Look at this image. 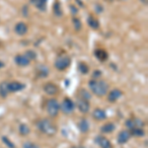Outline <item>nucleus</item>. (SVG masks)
Wrapping results in <instances>:
<instances>
[{"instance_id": "nucleus-1", "label": "nucleus", "mask_w": 148, "mask_h": 148, "mask_svg": "<svg viewBox=\"0 0 148 148\" xmlns=\"http://www.w3.org/2000/svg\"><path fill=\"white\" fill-rule=\"evenodd\" d=\"M88 85H89V88L93 94H95L98 97H104L109 92L110 86L104 80H98V79L90 80Z\"/></svg>"}, {"instance_id": "nucleus-2", "label": "nucleus", "mask_w": 148, "mask_h": 148, "mask_svg": "<svg viewBox=\"0 0 148 148\" xmlns=\"http://www.w3.org/2000/svg\"><path fill=\"white\" fill-rule=\"evenodd\" d=\"M37 127L40 132L47 136H53L57 132V126L49 119H42L37 121Z\"/></svg>"}, {"instance_id": "nucleus-3", "label": "nucleus", "mask_w": 148, "mask_h": 148, "mask_svg": "<svg viewBox=\"0 0 148 148\" xmlns=\"http://www.w3.org/2000/svg\"><path fill=\"white\" fill-rule=\"evenodd\" d=\"M70 63H71L70 56H67L66 53H60L56 57V61H54V66H56L57 70L63 71L69 67Z\"/></svg>"}, {"instance_id": "nucleus-4", "label": "nucleus", "mask_w": 148, "mask_h": 148, "mask_svg": "<svg viewBox=\"0 0 148 148\" xmlns=\"http://www.w3.org/2000/svg\"><path fill=\"white\" fill-rule=\"evenodd\" d=\"M60 110V105L56 99H49L47 103V112L51 118H56Z\"/></svg>"}, {"instance_id": "nucleus-5", "label": "nucleus", "mask_w": 148, "mask_h": 148, "mask_svg": "<svg viewBox=\"0 0 148 148\" xmlns=\"http://www.w3.org/2000/svg\"><path fill=\"white\" fill-rule=\"evenodd\" d=\"M60 109L65 114H70L74 111V109H75V104H74L72 100H70L69 98H66L61 103Z\"/></svg>"}, {"instance_id": "nucleus-6", "label": "nucleus", "mask_w": 148, "mask_h": 148, "mask_svg": "<svg viewBox=\"0 0 148 148\" xmlns=\"http://www.w3.org/2000/svg\"><path fill=\"white\" fill-rule=\"evenodd\" d=\"M26 88V85L23 83L19 82V81H12V82H8V90L11 93L20 92Z\"/></svg>"}, {"instance_id": "nucleus-7", "label": "nucleus", "mask_w": 148, "mask_h": 148, "mask_svg": "<svg viewBox=\"0 0 148 148\" xmlns=\"http://www.w3.org/2000/svg\"><path fill=\"white\" fill-rule=\"evenodd\" d=\"M77 106L78 110L83 114H87L90 110V104H89V101L87 100H84V99H81V98H78L77 102H76V105Z\"/></svg>"}, {"instance_id": "nucleus-8", "label": "nucleus", "mask_w": 148, "mask_h": 148, "mask_svg": "<svg viewBox=\"0 0 148 148\" xmlns=\"http://www.w3.org/2000/svg\"><path fill=\"white\" fill-rule=\"evenodd\" d=\"M95 142L99 145L100 148H113L111 141L107 137L103 136V135H98V136H96Z\"/></svg>"}, {"instance_id": "nucleus-9", "label": "nucleus", "mask_w": 148, "mask_h": 148, "mask_svg": "<svg viewBox=\"0 0 148 148\" xmlns=\"http://www.w3.org/2000/svg\"><path fill=\"white\" fill-rule=\"evenodd\" d=\"M15 60V63L17 64L18 66H21V67H26V66H29L31 63L30 59L27 58V56L25 54H17L14 58Z\"/></svg>"}, {"instance_id": "nucleus-10", "label": "nucleus", "mask_w": 148, "mask_h": 148, "mask_svg": "<svg viewBox=\"0 0 148 148\" xmlns=\"http://www.w3.org/2000/svg\"><path fill=\"white\" fill-rule=\"evenodd\" d=\"M58 87H57V85H56L54 83H47L46 85L44 86V91L46 94H47L49 96H54V95H56L57 93H58Z\"/></svg>"}, {"instance_id": "nucleus-11", "label": "nucleus", "mask_w": 148, "mask_h": 148, "mask_svg": "<svg viewBox=\"0 0 148 148\" xmlns=\"http://www.w3.org/2000/svg\"><path fill=\"white\" fill-rule=\"evenodd\" d=\"M143 125H144V123L139 119H130V120L125 121V126L128 130L134 127H142Z\"/></svg>"}, {"instance_id": "nucleus-12", "label": "nucleus", "mask_w": 148, "mask_h": 148, "mask_svg": "<svg viewBox=\"0 0 148 148\" xmlns=\"http://www.w3.org/2000/svg\"><path fill=\"white\" fill-rule=\"evenodd\" d=\"M14 31L18 36H25L28 33V26L24 22H19L15 25Z\"/></svg>"}, {"instance_id": "nucleus-13", "label": "nucleus", "mask_w": 148, "mask_h": 148, "mask_svg": "<svg viewBox=\"0 0 148 148\" xmlns=\"http://www.w3.org/2000/svg\"><path fill=\"white\" fill-rule=\"evenodd\" d=\"M121 95H123V92H121L120 89H116H116H113L108 94V100H109V102H111V103L116 102L121 97Z\"/></svg>"}, {"instance_id": "nucleus-14", "label": "nucleus", "mask_w": 148, "mask_h": 148, "mask_svg": "<svg viewBox=\"0 0 148 148\" xmlns=\"http://www.w3.org/2000/svg\"><path fill=\"white\" fill-rule=\"evenodd\" d=\"M95 56L97 57L98 60L102 61V62H104V61H107L109 58V54L107 51H105V49H97L96 51L94 52Z\"/></svg>"}, {"instance_id": "nucleus-15", "label": "nucleus", "mask_w": 148, "mask_h": 148, "mask_svg": "<svg viewBox=\"0 0 148 148\" xmlns=\"http://www.w3.org/2000/svg\"><path fill=\"white\" fill-rule=\"evenodd\" d=\"M130 136L131 135H130V133L128 130L121 131L118 135V142L120 143V144H125V143H126L128 140H130Z\"/></svg>"}, {"instance_id": "nucleus-16", "label": "nucleus", "mask_w": 148, "mask_h": 148, "mask_svg": "<svg viewBox=\"0 0 148 148\" xmlns=\"http://www.w3.org/2000/svg\"><path fill=\"white\" fill-rule=\"evenodd\" d=\"M31 4L34 5L36 8L39 9L40 11H46L47 10V0H30Z\"/></svg>"}, {"instance_id": "nucleus-17", "label": "nucleus", "mask_w": 148, "mask_h": 148, "mask_svg": "<svg viewBox=\"0 0 148 148\" xmlns=\"http://www.w3.org/2000/svg\"><path fill=\"white\" fill-rule=\"evenodd\" d=\"M92 116H93V118L97 121H103V120H106L107 119L106 112L102 109H95L92 114Z\"/></svg>"}, {"instance_id": "nucleus-18", "label": "nucleus", "mask_w": 148, "mask_h": 148, "mask_svg": "<svg viewBox=\"0 0 148 148\" xmlns=\"http://www.w3.org/2000/svg\"><path fill=\"white\" fill-rule=\"evenodd\" d=\"M36 72H37L38 76L40 78H46L49 76V68L47 67L46 65H39L36 69Z\"/></svg>"}, {"instance_id": "nucleus-19", "label": "nucleus", "mask_w": 148, "mask_h": 148, "mask_svg": "<svg viewBox=\"0 0 148 148\" xmlns=\"http://www.w3.org/2000/svg\"><path fill=\"white\" fill-rule=\"evenodd\" d=\"M78 128L82 133H87L90 130V125L89 121H88L86 119H82L80 120L79 123H78Z\"/></svg>"}, {"instance_id": "nucleus-20", "label": "nucleus", "mask_w": 148, "mask_h": 148, "mask_svg": "<svg viewBox=\"0 0 148 148\" xmlns=\"http://www.w3.org/2000/svg\"><path fill=\"white\" fill-rule=\"evenodd\" d=\"M9 90H8V82L4 81V82L0 83V97L2 98H6L9 94Z\"/></svg>"}, {"instance_id": "nucleus-21", "label": "nucleus", "mask_w": 148, "mask_h": 148, "mask_svg": "<svg viewBox=\"0 0 148 148\" xmlns=\"http://www.w3.org/2000/svg\"><path fill=\"white\" fill-rule=\"evenodd\" d=\"M130 133L131 136L134 137H142L145 135V131L142 130V127H134L130 130Z\"/></svg>"}, {"instance_id": "nucleus-22", "label": "nucleus", "mask_w": 148, "mask_h": 148, "mask_svg": "<svg viewBox=\"0 0 148 148\" xmlns=\"http://www.w3.org/2000/svg\"><path fill=\"white\" fill-rule=\"evenodd\" d=\"M87 23L89 25L90 28H92L93 30H98L100 28V23L96 18H94L93 16H89L87 19Z\"/></svg>"}, {"instance_id": "nucleus-23", "label": "nucleus", "mask_w": 148, "mask_h": 148, "mask_svg": "<svg viewBox=\"0 0 148 148\" xmlns=\"http://www.w3.org/2000/svg\"><path fill=\"white\" fill-rule=\"evenodd\" d=\"M114 128H116V125L113 123H107L104 125H102L101 131L103 133H111L114 130Z\"/></svg>"}, {"instance_id": "nucleus-24", "label": "nucleus", "mask_w": 148, "mask_h": 148, "mask_svg": "<svg viewBox=\"0 0 148 148\" xmlns=\"http://www.w3.org/2000/svg\"><path fill=\"white\" fill-rule=\"evenodd\" d=\"M52 9H53V13L56 17H61V16L63 15V12H62V9H61V5H60V3H59V1H56Z\"/></svg>"}, {"instance_id": "nucleus-25", "label": "nucleus", "mask_w": 148, "mask_h": 148, "mask_svg": "<svg viewBox=\"0 0 148 148\" xmlns=\"http://www.w3.org/2000/svg\"><path fill=\"white\" fill-rule=\"evenodd\" d=\"M30 127L25 125V123H23V125H21L20 126H19V132H20L21 135H23V136H26V135H28L29 133H30Z\"/></svg>"}, {"instance_id": "nucleus-26", "label": "nucleus", "mask_w": 148, "mask_h": 148, "mask_svg": "<svg viewBox=\"0 0 148 148\" xmlns=\"http://www.w3.org/2000/svg\"><path fill=\"white\" fill-rule=\"evenodd\" d=\"M24 54H25V56H27V58L30 59L31 61L35 60V59L37 58V52H36L35 51H32V49H28V51H26Z\"/></svg>"}, {"instance_id": "nucleus-27", "label": "nucleus", "mask_w": 148, "mask_h": 148, "mask_svg": "<svg viewBox=\"0 0 148 148\" xmlns=\"http://www.w3.org/2000/svg\"><path fill=\"white\" fill-rule=\"evenodd\" d=\"M78 70H79L82 74H87L89 72V67H88V65L86 63L80 62L79 65H78Z\"/></svg>"}, {"instance_id": "nucleus-28", "label": "nucleus", "mask_w": 148, "mask_h": 148, "mask_svg": "<svg viewBox=\"0 0 148 148\" xmlns=\"http://www.w3.org/2000/svg\"><path fill=\"white\" fill-rule=\"evenodd\" d=\"M72 23H73V27L76 31L81 30V28H82V23H81V21L79 20V19L74 17L72 19Z\"/></svg>"}, {"instance_id": "nucleus-29", "label": "nucleus", "mask_w": 148, "mask_h": 148, "mask_svg": "<svg viewBox=\"0 0 148 148\" xmlns=\"http://www.w3.org/2000/svg\"><path fill=\"white\" fill-rule=\"evenodd\" d=\"M80 95H81V97H80L81 99L87 100V101H89V100L91 99V94H90V93L88 92L87 90H85V89H81Z\"/></svg>"}, {"instance_id": "nucleus-30", "label": "nucleus", "mask_w": 148, "mask_h": 148, "mask_svg": "<svg viewBox=\"0 0 148 148\" xmlns=\"http://www.w3.org/2000/svg\"><path fill=\"white\" fill-rule=\"evenodd\" d=\"M1 139H2V141H3L4 144H5L8 148H16L15 145H14V143L12 142L11 140H9V138L7 136H2Z\"/></svg>"}, {"instance_id": "nucleus-31", "label": "nucleus", "mask_w": 148, "mask_h": 148, "mask_svg": "<svg viewBox=\"0 0 148 148\" xmlns=\"http://www.w3.org/2000/svg\"><path fill=\"white\" fill-rule=\"evenodd\" d=\"M23 148H39V146H38V145L34 142L27 141L23 144Z\"/></svg>"}, {"instance_id": "nucleus-32", "label": "nucleus", "mask_w": 148, "mask_h": 148, "mask_svg": "<svg viewBox=\"0 0 148 148\" xmlns=\"http://www.w3.org/2000/svg\"><path fill=\"white\" fill-rule=\"evenodd\" d=\"M102 75V72L100 70H95L94 72H93V78L94 79H98V78H100Z\"/></svg>"}, {"instance_id": "nucleus-33", "label": "nucleus", "mask_w": 148, "mask_h": 148, "mask_svg": "<svg viewBox=\"0 0 148 148\" xmlns=\"http://www.w3.org/2000/svg\"><path fill=\"white\" fill-rule=\"evenodd\" d=\"M70 10H71V13L72 14H77V9L75 8V6H73V5H70Z\"/></svg>"}, {"instance_id": "nucleus-34", "label": "nucleus", "mask_w": 148, "mask_h": 148, "mask_svg": "<svg viewBox=\"0 0 148 148\" xmlns=\"http://www.w3.org/2000/svg\"><path fill=\"white\" fill-rule=\"evenodd\" d=\"M4 66H5V64H4V62H2V61L0 60V69H1V68H3Z\"/></svg>"}]
</instances>
